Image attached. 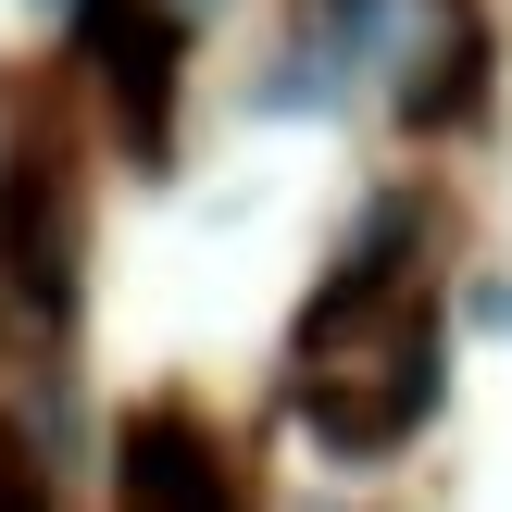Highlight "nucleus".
<instances>
[{
	"mask_svg": "<svg viewBox=\"0 0 512 512\" xmlns=\"http://www.w3.org/2000/svg\"><path fill=\"white\" fill-rule=\"evenodd\" d=\"M125 512H238L225 500V475H213V450L188 438V425H138V450H125Z\"/></svg>",
	"mask_w": 512,
	"mask_h": 512,
	"instance_id": "obj_1",
	"label": "nucleus"
},
{
	"mask_svg": "<svg viewBox=\"0 0 512 512\" xmlns=\"http://www.w3.org/2000/svg\"><path fill=\"white\" fill-rule=\"evenodd\" d=\"M38 13H50V0H38Z\"/></svg>",
	"mask_w": 512,
	"mask_h": 512,
	"instance_id": "obj_2",
	"label": "nucleus"
}]
</instances>
